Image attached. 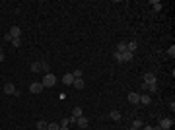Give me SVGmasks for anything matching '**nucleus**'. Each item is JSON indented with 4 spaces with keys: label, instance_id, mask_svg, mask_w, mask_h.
I'll list each match as a JSON object with an SVG mask.
<instances>
[{
    "label": "nucleus",
    "instance_id": "obj_9",
    "mask_svg": "<svg viewBox=\"0 0 175 130\" xmlns=\"http://www.w3.org/2000/svg\"><path fill=\"white\" fill-rule=\"evenodd\" d=\"M84 86H86V84H84L82 78H78V80H74V82H72V87H76V90H84Z\"/></svg>",
    "mask_w": 175,
    "mask_h": 130
},
{
    "label": "nucleus",
    "instance_id": "obj_8",
    "mask_svg": "<svg viewBox=\"0 0 175 130\" xmlns=\"http://www.w3.org/2000/svg\"><path fill=\"white\" fill-rule=\"evenodd\" d=\"M76 124H78V126H80V128H88L89 121H88V118L82 115V117H78V118H76Z\"/></svg>",
    "mask_w": 175,
    "mask_h": 130
},
{
    "label": "nucleus",
    "instance_id": "obj_7",
    "mask_svg": "<svg viewBox=\"0 0 175 130\" xmlns=\"http://www.w3.org/2000/svg\"><path fill=\"white\" fill-rule=\"evenodd\" d=\"M10 35H12V39H20V35H22V29H20L18 25H12V27H10Z\"/></svg>",
    "mask_w": 175,
    "mask_h": 130
},
{
    "label": "nucleus",
    "instance_id": "obj_24",
    "mask_svg": "<svg viewBox=\"0 0 175 130\" xmlns=\"http://www.w3.org/2000/svg\"><path fill=\"white\" fill-rule=\"evenodd\" d=\"M152 6H154V10H162V4L160 2H152Z\"/></svg>",
    "mask_w": 175,
    "mask_h": 130
},
{
    "label": "nucleus",
    "instance_id": "obj_25",
    "mask_svg": "<svg viewBox=\"0 0 175 130\" xmlns=\"http://www.w3.org/2000/svg\"><path fill=\"white\" fill-rule=\"evenodd\" d=\"M115 60H117V62H123V56H121V53H115Z\"/></svg>",
    "mask_w": 175,
    "mask_h": 130
},
{
    "label": "nucleus",
    "instance_id": "obj_23",
    "mask_svg": "<svg viewBox=\"0 0 175 130\" xmlns=\"http://www.w3.org/2000/svg\"><path fill=\"white\" fill-rule=\"evenodd\" d=\"M70 124V118H62V122H60V126H68Z\"/></svg>",
    "mask_w": 175,
    "mask_h": 130
},
{
    "label": "nucleus",
    "instance_id": "obj_2",
    "mask_svg": "<svg viewBox=\"0 0 175 130\" xmlns=\"http://www.w3.org/2000/svg\"><path fill=\"white\" fill-rule=\"evenodd\" d=\"M29 91H31V93H35V95H39V93L43 91V84H41V82H31Z\"/></svg>",
    "mask_w": 175,
    "mask_h": 130
},
{
    "label": "nucleus",
    "instance_id": "obj_13",
    "mask_svg": "<svg viewBox=\"0 0 175 130\" xmlns=\"http://www.w3.org/2000/svg\"><path fill=\"white\" fill-rule=\"evenodd\" d=\"M47 130H60V124L58 122H49L47 124Z\"/></svg>",
    "mask_w": 175,
    "mask_h": 130
},
{
    "label": "nucleus",
    "instance_id": "obj_22",
    "mask_svg": "<svg viewBox=\"0 0 175 130\" xmlns=\"http://www.w3.org/2000/svg\"><path fill=\"white\" fill-rule=\"evenodd\" d=\"M132 126H134V128H140V126H142V121H140V118H136V121H134V124H132Z\"/></svg>",
    "mask_w": 175,
    "mask_h": 130
},
{
    "label": "nucleus",
    "instance_id": "obj_16",
    "mask_svg": "<svg viewBox=\"0 0 175 130\" xmlns=\"http://www.w3.org/2000/svg\"><path fill=\"white\" fill-rule=\"evenodd\" d=\"M39 70H43L41 68V62H33L31 64V72H39Z\"/></svg>",
    "mask_w": 175,
    "mask_h": 130
},
{
    "label": "nucleus",
    "instance_id": "obj_29",
    "mask_svg": "<svg viewBox=\"0 0 175 130\" xmlns=\"http://www.w3.org/2000/svg\"><path fill=\"white\" fill-rule=\"evenodd\" d=\"M0 54H2V47H0Z\"/></svg>",
    "mask_w": 175,
    "mask_h": 130
},
{
    "label": "nucleus",
    "instance_id": "obj_11",
    "mask_svg": "<svg viewBox=\"0 0 175 130\" xmlns=\"http://www.w3.org/2000/svg\"><path fill=\"white\" fill-rule=\"evenodd\" d=\"M62 82H64L66 86H72V82H74V76H72V74H64V76H62Z\"/></svg>",
    "mask_w": 175,
    "mask_h": 130
},
{
    "label": "nucleus",
    "instance_id": "obj_26",
    "mask_svg": "<svg viewBox=\"0 0 175 130\" xmlns=\"http://www.w3.org/2000/svg\"><path fill=\"white\" fill-rule=\"evenodd\" d=\"M144 130H154V126H144Z\"/></svg>",
    "mask_w": 175,
    "mask_h": 130
},
{
    "label": "nucleus",
    "instance_id": "obj_17",
    "mask_svg": "<svg viewBox=\"0 0 175 130\" xmlns=\"http://www.w3.org/2000/svg\"><path fill=\"white\" fill-rule=\"evenodd\" d=\"M37 130H47V122L45 121H39V122H37Z\"/></svg>",
    "mask_w": 175,
    "mask_h": 130
},
{
    "label": "nucleus",
    "instance_id": "obj_19",
    "mask_svg": "<svg viewBox=\"0 0 175 130\" xmlns=\"http://www.w3.org/2000/svg\"><path fill=\"white\" fill-rule=\"evenodd\" d=\"M148 90H150L152 93H154V91H158V82H154V84H150V86H148Z\"/></svg>",
    "mask_w": 175,
    "mask_h": 130
},
{
    "label": "nucleus",
    "instance_id": "obj_21",
    "mask_svg": "<svg viewBox=\"0 0 175 130\" xmlns=\"http://www.w3.org/2000/svg\"><path fill=\"white\" fill-rule=\"evenodd\" d=\"M20 45H22V41H20V39H12V47H14V49H18Z\"/></svg>",
    "mask_w": 175,
    "mask_h": 130
},
{
    "label": "nucleus",
    "instance_id": "obj_3",
    "mask_svg": "<svg viewBox=\"0 0 175 130\" xmlns=\"http://www.w3.org/2000/svg\"><path fill=\"white\" fill-rule=\"evenodd\" d=\"M4 93H6V95H14L16 93V86L12 82H6V84H4Z\"/></svg>",
    "mask_w": 175,
    "mask_h": 130
},
{
    "label": "nucleus",
    "instance_id": "obj_10",
    "mask_svg": "<svg viewBox=\"0 0 175 130\" xmlns=\"http://www.w3.org/2000/svg\"><path fill=\"white\" fill-rule=\"evenodd\" d=\"M150 101H152V97L148 95V93H142V95H140V103H142V105H150Z\"/></svg>",
    "mask_w": 175,
    "mask_h": 130
},
{
    "label": "nucleus",
    "instance_id": "obj_4",
    "mask_svg": "<svg viewBox=\"0 0 175 130\" xmlns=\"http://www.w3.org/2000/svg\"><path fill=\"white\" fill-rule=\"evenodd\" d=\"M154 82H158L156 80V74H154V72H146V74H144V84L150 86V84H154Z\"/></svg>",
    "mask_w": 175,
    "mask_h": 130
},
{
    "label": "nucleus",
    "instance_id": "obj_6",
    "mask_svg": "<svg viewBox=\"0 0 175 130\" xmlns=\"http://www.w3.org/2000/svg\"><path fill=\"white\" fill-rule=\"evenodd\" d=\"M129 103H132V105H138V103H140V95H138L136 91L129 93Z\"/></svg>",
    "mask_w": 175,
    "mask_h": 130
},
{
    "label": "nucleus",
    "instance_id": "obj_20",
    "mask_svg": "<svg viewBox=\"0 0 175 130\" xmlns=\"http://www.w3.org/2000/svg\"><path fill=\"white\" fill-rule=\"evenodd\" d=\"M167 54L171 56V58L175 56V45H171V47H169V49H167Z\"/></svg>",
    "mask_w": 175,
    "mask_h": 130
},
{
    "label": "nucleus",
    "instance_id": "obj_1",
    "mask_svg": "<svg viewBox=\"0 0 175 130\" xmlns=\"http://www.w3.org/2000/svg\"><path fill=\"white\" fill-rule=\"evenodd\" d=\"M41 84H43V87H53V86L57 84V76H55V74H51V72H47Z\"/></svg>",
    "mask_w": 175,
    "mask_h": 130
},
{
    "label": "nucleus",
    "instance_id": "obj_27",
    "mask_svg": "<svg viewBox=\"0 0 175 130\" xmlns=\"http://www.w3.org/2000/svg\"><path fill=\"white\" fill-rule=\"evenodd\" d=\"M60 130H68V126H60Z\"/></svg>",
    "mask_w": 175,
    "mask_h": 130
},
{
    "label": "nucleus",
    "instance_id": "obj_12",
    "mask_svg": "<svg viewBox=\"0 0 175 130\" xmlns=\"http://www.w3.org/2000/svg\"><path fill=\"white\" fill-rule=\"evenodd\" d=\"M121 56H123V62H130L132 60V53H129V51H125V53H121Z\"/></svg>",
    "mask_w": 175,
    "mask_h": 130
},
{
    "label": "nucleus",
    "instance_id": "obj_18",
    "mask_svg": "<svg viewBox=\"0 0 175 130\" xmlns=\"http://www.w3.org/2000/svg\"><path fill=\"white\" fill-rule=\"evenodd\" d=\"M72 76H74V80L82 78V70H80V68H78V70H74V72H72Z\"/></svg>",
    "mask_w": 175,
    "mask_h": 130
},
{
    "label": "nucleus",
    "instance_id": "obj_5",
    "mask_svg": "<svg viewBox=\"0 0 175 130\" xmlns=\"http://www.w3.org/2000/svg\"><path fill=\"white\" fill-rule=\"evenodd\" d=\"M173 126V118H162V122H160V128L163 130H169Z\"/></svg>",
    "mask_w": 175,
    "mask_h": 130
},
{
    "label": "nucleus",
    "instance_id": "obj_15",
    "mask_svg": "<svg viewBox=\"0 0 175 130\" xmlns=\"http://www.w3.org/2000/svg\"><path fill=\"white\" fill-rule=\"evenodd\" d=\"M109 117L113 118V121H121V113H119V111H111V113H109Z\"/></svg>",
    "mask_w": 175,
    "mask_h": 130
},
{
    "label": "nucleus",
    "instance_id": "obj_28",
    "mask_svg": "<svg viewBox=\"0 0 175 130\" xmlns=\"http://www.w3.org/2000/svg\"><path fill=\"white\" fill-rule=\"evenodd\" d=\"M129 130H138V128H134V126H132V128H129Z\"/></svg>",
    "mask_w": 175,
    "mask_h": 130
},
{
    "label": "nucleus",
    "instance_id": "obj_14",
    "mask_svg": "<svg viewBox=\"0 0 175 130\" xmlns=\"http://www.w3.org/2000/svg\"><path fill=\"white\" fill-rule=\"evenodd\" d=\"M125 51H126V43H125V41H121V43L117 45V53H125Z\"/></svg>",
    "mask_w": 175,
    "mask_h": 130
}]
</instances>
